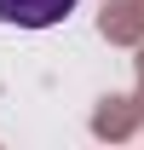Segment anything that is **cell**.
Instances as JSON below:
<instances>
[{"instance_id": "obj_1", "label": "cell", "mask_w": 144, "mask_h": 150, "mask_svg": "<svg viewBox=\"0 0 144 150\" xmlns=\"http://www.w3.org/2000/svg\"><path fill=\"white\" fill-rule=\"evenodd\" d=\"M75 12V0H0V23H18V29H52Z\"/></svg>"}]
</instances>
